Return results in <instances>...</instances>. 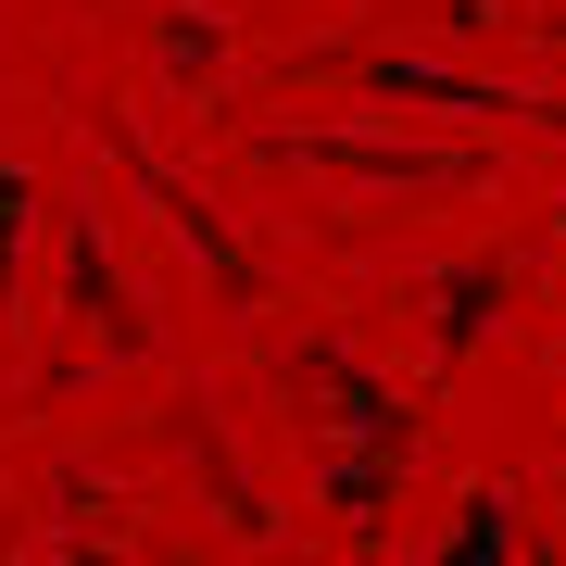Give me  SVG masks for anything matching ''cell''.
Wrapping results in <instances>:
<instances>
[{
    "label": "cell",
    "instance_id": "obj_2",
    "mask_svg": "<svg viewBox=\"0 0 566 566\" xmlns=\"http://www.w3.org/2000/svg\"><path fill=\"white\" fill-rule=\"evenodd\" d=\"M365 88H390V102H441V114H542V102H516V88H479V76H453V63H353Z\"/></svg>",
    "mask_w": 566,
    "mask_h": 566
},
{
    "label": "cell",
    "instance_id": "obj_4",
    "mask_svg": "<svg viewBox=\"0 0 566 566\" xmlns=\"http://www.w3.org/2000/svg\"><path fill=\"white\" fill-rule=\"evenodd\" d=\"M441 554H528V528H516V504H504V491H465V528H453Z\"/></svg>",
    "mask_w": 566,
    "mask_h": 566
},
{
    "label": "cell",
    "instance_id": "obj_1",
    "mask_svg": "<svg viewBox=\"0 0 566 566\" xmlns=\"http://www.w3.org/2000/svg\"><path fill=\"white\" fill-rule=\"evenodd\" d=\"M277 390H290V416H303V441H315V491H327V516H340V528H378L390 479L428 453V416L403 403V390H378V365L340 353V340L277 353Z\"/></svg>",
    "mask_w": 566,
    "mask_h": 566
},
{
    "label": "cell",
    "instance_id": "obj_3",
    "mask_svg": "<svg viewBox=\"0 0 566 566\" xmlns=\"http://www.w3.org/2000/svg\"><path fill=\"white\" fill-rule=\"evenodd\" d=\"M428 303H441V365H453V353H479L491 303H504V252H491V264H453V277L428 290Z\"/></svg>",
    "mask_w": 566,
    "mask_h": 566
}]
</instances>
